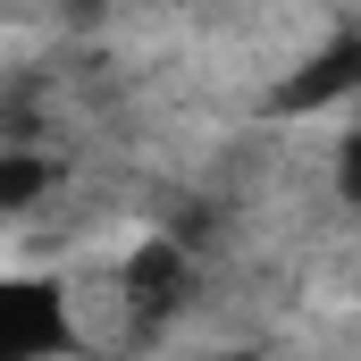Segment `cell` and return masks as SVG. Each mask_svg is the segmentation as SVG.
Listing matches in <instances>:
<instances>
[{
  "mask_svg": "<svg viewBox=\"0 0 361 361\" xmlns=\"http://www.w3.org/2000/svg\"><path fill=\"white\" fill-rule=\"evenodd\" d=\"M210 361H261V353H210Z\"/></svg>",
  "mask_w": 361,
  "mask_h": 361,
  "instance_id": "4",
  "label": "cell"
},
{
  "mask_svg": "<svg viewBox=\"0 0 361 361\" xmlns=\"http://www.w3.org/2000/svg\"><path fill=\"white\" fill-rule=\"evenodd\" d=\"M345 92H353V42H336L328 59H311V76H294V85L277 92V109L302 118V109H328V101H345Z\"/></svg>",
  "mask_w": 361,
  "mask_h": 361,
  "instance_id": "2",
  "label": "cell"
},
{
  "mask_svg": "<svg viewBox=\"0 0 361 361\" xmlns=\"http://www.w3.org/2000/svg\"><path fill=\"white\" fill-rule=\"evenodd\" d=\"M76 328H68V294L59 286H25V277H0V361H42L59 353Z\"/></svg>",
  "mask_w": 361,
  "mask_h": 361,
  "instance_id": "1",
  "label": "cell"
},
{
  "mask_svg": "<svg viewBox=\"0 0 361 361\" xmlns=\"http://www.w3.org/2000/svg\"><path fill=\"white\" fill-rule=\"evenodd\" d=\"M42 193V169L34 160H0V210H17V202H34Z\"/></svg>",
  "mask_w": 361,
  "mask_h": 361,
  "instance_id": "3",
  "label": "cell"
}]
</instances>
